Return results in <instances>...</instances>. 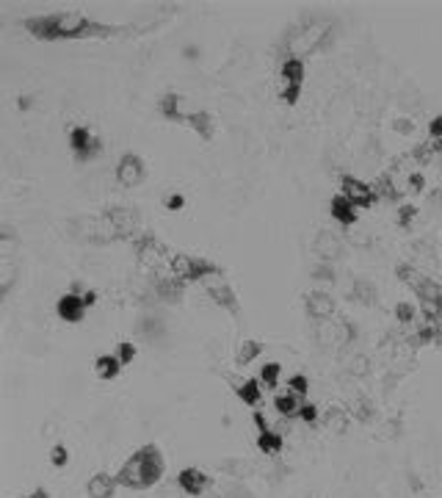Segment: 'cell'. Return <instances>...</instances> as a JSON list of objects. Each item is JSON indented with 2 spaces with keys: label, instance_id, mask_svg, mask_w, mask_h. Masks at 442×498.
<instances>
[{
  "label": "cell",
  "instance_id": "24",
  "mask_svg": "<svg viewBox=\"0 0 442 498\" xmlns=\"http://www.w3.org/2000/svg\"><path fill=\"white\" fill-rule=\"evenodd\" d=\"M279 377H282V366L279 363H265L260 366V385L265 390H274L279 385Z\"/></svg>",
  "mask_w": 442,
  "mask_h": 498
},
{
  "label": "cell",
  "instance_id": "11",
  "mask_svg": "<svg viewBox=\"0 0 442 498\" xmlns=\"http://www.w3.org/2000/svg\"><path fill=\"white\" fill-rule=\"evenodd\" d=\"M313 252H315V258H318L321 263H332V260H337V258L343 255V241H340L335 233L321 230V233L313 238Z\"/></svg>",
  "mask_w": 442,
  "mask_h": 498
},
{
  "label": "cell",
  "instance_id": "36",
  "mask_svg": "<svg viewBox=\"0 0 442 498\" xmlns=\"http://www.w3.org/2000/svg\"><path fill=\"white\" fill-rule=\"evenodd\" d=\"M393 130H395V133H401V136H412V133H415V122H412V119H406V116H401V119H395V122H393Z\"/></svg>",
  "mask_w": 442,
  "mask_h": 498
},
{
  "label": "cell",
  "instance_id": "35",
  "mask_svg": "<svg viewBox=\"0 0 442 498\" xmlns=\"http://www.w3.org/2000/svg\"><path fill=\"white\" fill-rule=\"evenodd\" d=\"M299 418H302L307 426H313V423L318 421V407H315V404H310V401H304V404H302V410H299Z\"/></svg>",
  "mask_w": 442,
  "mask_h": 498
},
{
  "label": "cell",
  "instance_id": "17",
  "mask_svg": "<svg viewBox=\"0 0 442 498\" xmlns=\"http://www.w3.org/2000/svg\"><path fill=\"white\" fill-rule=\"evenodd\" d=\"M185 125H188L202 141H210L213 133H216V122H213V116H210L207 111H191L188 119H185Z\"/></svg>",
  "mask_w": 442,
  "mask_h": 498
},
{
  "label": "cell",
  "instance_id": "42",
  "mask_svg": "<svg viewBox=\"0 0 442 498\" xmlns=\"http://www.w3.org/2000/svg\"><path fill=\"white\" fill-rule=\"evenodd\" d=\"M28 498H50V493H47V490H42V487H39V490H34V493H31V495H28Z\"/></svg>",
  "mask_w": 442,
  "mask_h": 498
},
{
  "label": "cell",
  "instance_id": "31",
  "mask_svg": "<svg viewBox=\"0 0 442 498\" xmlns=\"http://www.w3.org/2000/svg\"><path fill=\"white\" fill-rule=\"evenodd\" d=\"M135 354H138V349H135V343H133V340H122V343H119V351H116V358L122 360V366L133 363V360H135Z\"/></svg>",
  "mask_w": 442,
  "mask_h": 498
},
{
  "label": "cell",
  "instance_id": "39",
  "mask_svg": "<svg viewBox=\"0 0 442 498\" xmlns=\"http://www.w3.org/2000/svg\"><path fill=\"white\" fill-rule=\"evenodd\" d=\"M409 188H412V191H426V177H423L420 172H412V175H409Z\"/></svg>",
  "mask_w": 442,
  "mask_h": 498
},
{
  "label": "cell",
  "instance_id": "13",
  "mask_svg": "<svg viewBox=\"0 0 442 498\" xmlns=\"http://www.w3.org/2000/svg\"><path fill=\"white\" fill-rule=\"evenodd\" d=\"M304 308H307L310 319H315V321H326L335 316V299L324 291H310L304 297Z\"/></svg>",
  "mask_w": 442,
  "mask_h": 498
},
{
  "label": "cell",
  "instance_id": "30",
  "mask_svg": "<svg viewBox=\"0 0 442 498\" xmlns=\"http://www.w3.org/2000/svg\"><path fill=\"white\" fill-rule=\"evenodd\" d=\"M299 97H302V86H296V84H285L282 92H279V100L287 103V105H296Z\"/></svg>",
  "mask_w": 442,
  "mask_h": 498
},
{
  "label": "cell",
  "instance_id": "38",
  "mask_svg": "<svg viewBox=\"0 0 442 498\" xmlns=\"http://www.w3.org/2000/svg\"><path fill=\"white\" fill-rule=\"evenodd\" d=\"M428 136H431V141H439L442 138V116H434L428 122Z\"/></svg>",
  "mask_w": 442,
  "mask_h": 498
},
{
  "label": "cell",
  "instance_id": "41",
  "mask_svg": "<svg viewBox=\"0 0 442 498\" xmlns=\"http://www.w3.org/2000/svg\"><path fill=\"white\" fill-rule=\"evenodd\" d=\"M83 302H86V308H92V305H97V291H83Z\"/></svg>",
  "mask_w": 442,
  "mask_h": 498
},
{
  "label": "cell",
  "instance_id": "10",
  "mask_svg": "<svg viewBox=\"0 0 442 498\" xmlns=\"http://www.w3.org/2000/svg\"><path fill=\"white\" fill-rule=\"evenodd\" d=\"M177 487H180L185 495L199 498V495H205V493H207V487H210V476H207L205 471H199V468H183V471L177 473Z\"/></svg>",
  "mask_w": 442,
  "mask_h": 498
},
{
  "label": "cell",
  "instance_id": "28",
  "mask_svg": "<svg viewBox=\"0 0 442 498\" xmlns=\"http://www.w3.org/2000/svg\"><path fill=\"white\" fill-rule=\"evenodd\" d=\"M395 319H398L401 324H412V321L417 319V308L409 305V302H398V305H395Z\"/></svg>",
  "mask_w": 442,
  "mask_h": 498
},
{
  "label": "cell",
  "instance_id": "43",
  "mask_svg": "<svg viewBox=\"0 0 442 498\" xmlns=\"http://www.w3.org/2000/svg\"><path fill=\"white\" fill-rule=\"evenodd\" d=\"M431 150H434V155H442V138L439 141H431Z\"/></svg>",
  "mask_w": 442,
  "mask_h": 498
},
{
  "label": "cell",
  "instance_id": "9",
  "mask_svg": "<svg viewBox=\"0 0 442 498\" xmlns=\"http://www.w3.org/2000/svg\"><path fill=\"white\" fill-rule=\"evenodd\" d=\"M86 302H83V294H75V291H66V294H61L58 297V302H55V313H58V319L61 321H66V324H81L83 319H86Z\"/></svg>",
  "mask_w": 442,
  "mask_h": 498
},
{
  "label": "cell",
  "instance_id": "20",
  "mask_svg": "<svg viewBox=\"0 0 442 498\" xmlns=\"http://www.w3.org/2000/svg\"><path fill=\"white\" fill-rule=\"evenodd\" d=\"M302 396H296L293 390H287V393H279L276 399H274V410L282 415V418H293V415H299V410H302Z\"/></svg>",
  "mask_w": 442,
  "mask_h": 498
},
{
  "label": "cell",
  "instance_id": "33",
  "mask_svg": "<svg viewBox=\"0 0 442 498\" xmlns=\"http://www.w3.org/2000/svg\"><path fill=\"white\" fill-rule=\"evenodd\" d=\"M313 277H315L318 282H335V266H332V263H318V266L313 269Z\"/></svg>",
  "mask_w": 442,
  "mask_h": 498
},
{
  "label": "cell",
  "instance_id": "44",
  "mask_svg": "<svg viewBox=\"0 0 442 498\" xmlns=\"http://www.w3.org/2000/svg\"><path fill=\"white\" fill-rule=\"evenodd\" d=\"M20 108L28 111V108H31V97H23V100H20Z\"/></svg>",
  "mask_w": 442,
  "mask_h": 498
},
{
  "label": "cell",
  "instance_id": "22",
  "mask_svg": "<svg viewBox=\"0 0 442 498\" xmlns=\"http://www.w3.org/2000/svg\"><path fill=\"white\" fill-rule=\"evenodd\" d=\"M282 446H285L282 432L268 429V432H260V435H257V449H260L263 454H268V457H276V454L282 451Z\"/></svg>",
  "mask_w": 442,
  "mask_h": 498
},
{
  "label": "cell",
  "instance_id": "1",
  "mask_svg": "<svg viewBox=\"0 0 442 498\" xmlns=\"http://www.w3.org/2000/svg\"><path fill=\"white\" fill-rule=\"evenodd\" d=\"M23 28L42 42H58V39H108L119 28L97 23L81 12H55V14H42V17H28L23 20Z\"/></svg>",
  "mask_w": 442,
  "mask_h": 498
},
{
  "label": "cell",
  "instance_id": "6",
  "mask_svg": "<svg viewBox=\"0 0 442 498\" xmlns=\"http://www.w3.org/2000/svg\"><path fill=\"white\" fill-rule=\"evenodd\" d=\"M202 288H205V294L210 297V302H213L216 308L227 310V313H233V316H238V313H241L238 297H235L233 286H230V282L224 279V274H216V277L205 279V282H202Z\"/></svg>",
  "mask_w": 442,
  "mask_h": 498
},
{
  "label": "cell",
  "instance_id": "15",
  "mask_svg": "<svg viewBox=\"0 0 442 498\" xmlns=\"http://www.w3.org/2000/svg\"><path fill=\"white\" fill-rule=\"evenodd\" d=\"M116 487H119L116 476L94 473V476L89 479V484H86V493H89V498H114V495H116Z\"/></svg>",
  "mask_w": 442,
  "mask_h": 498
},
{
  "label": "cell",
  "instance_id": "5",
  "mask_svg": "<svg viewBox=\"0 0 442 498\" xmlns=\"http://www.w3.org/2000/svg\"><path fill=\"white\" fill-rule=\"evenodd\" d=\"M356 338V327L346 319H326V321H315V340L324 346H346Z\"/></svg>",
  "mask_w": 442,
  "mask_h": 498
},
{
  "label": "cell",
  "instance_id": "40",
  "mask_svg": "<svg viewBox=\"0 0 442 498\" xmlns=\"http://www.w3.org/2000/svg\"><path fill=\"white\" fill-rule=\"evenodd\" d=\"M367 241H371V238H367V236H365L362 230H351V244H359V247H367Z\"/></svg>",
  "mask_w": 442,
  "mask_h": 498
},
{
  "label": "cell",
  "instance_id": "16",
  "mask_svg": "<svg viewBox=\"0 0 442 498\" xmlns=\"http://www.w3.org/2000/svg\"><path fill=\"white\" fill-rule=\"evenodd\" d=\"M304 75H307L304 61H302V58H293V55H285V61H282V66H279V78H282V84H296V86H302V84H304Z\"/></svg>",
  "mask_w": 442,
  "mask_h": 498
},
{
  "label": "cell",
  "instance_id": "3",
  "mask_svg": "<svg viewBox=\"0 0 442 498\" xmlns=\"http://www.w3.org/2000/svg\"><path fill=\"white\" fill-rule=\"evenodd\" d=\"M329 36H332V23L321 20V17H310L290 28V34L285 36V50H287V55L304 61V55L318 53L329 42Z\"/></svg>",
  "mask_w": 442,
  "mask_h": 498
},
{
  "label": "cell",
  "instance_id": "27",
  "mask_svg": "<svg viewBox=\"0 0 442 498\" xmlns=\"http://www.w3.org/2000/svg\"><path fill=\"white\" fill-rule=\"evenodd\" d=\"M412 158H415L420 166H428V164H431V158H437V155H434V150H431V141H423V145H417V147L412 150Z\"/></svg>",
  "mask_w": 442,
  "mask_h": 498
},
{
  "label": "cell",
  "instance_id": "7",
  "mask_svg": "<svg viewBox=\"0 0 442 498\" xmlns=\"http://www.w3.org/2000/svg\"><path fill=\"white\" fill-rule=\"evenodd\" d=\"M146 177V164L141 155L135 153H125L119 161H116V183L125 186V188H135L141 186Z\"/></svg>",
  "mask_w": 442,
  "mask_h": 498
},
{
  "label": "cell",
  "instance_id": "32",
  "mask_svg": "<svg viewBox=\"0 0 442 498\" xmlns=\"http://www.w3.org/2000/svg\"><path fill=\"white\" fill-rule=\"evenodd\" d=\"M415 216H417L415 205H401V208H398V227L409 230V227H412V219H415Z\"/></svg>",
  "mask_w": 442,
  "mask_h": 498
},
{
  "label": "cell",
  "instance_id": "25",
  "mask_svg": "<svg viewBox=\"0 0 442 498\" xmlns=\"http://www.w3.org/2000/svg\"><path fill=\"white\" fill-rule=\"evenodd\" d=\"M326 426L332 432H346L348 429V415H346V410H340V407H329L326 410Z\"/></svg>",
  "mask_w": 442,
  "mask_h": 498
},
{
  "label": "cell",
  "instance_id": "4",
  "mask_svg": "<svg viewBox=\"0 0 442 498\" xmlns=\"http://www.w3.org/2000/svg\"><path fill=\"white\" fill-rule=\"evenodd\" d=\"M69 150H72V158H75L78 164H92L103 153V141L86 125H75L69 130Z\"/></svg>",
  "mask_w": 442,
  "mask_h": 498
},
{
  "label": "cell",
  "instance_id": "34",
  "mask_svg": "<svg viewBox=\"0 0 442 498\" xmlns=\"http://www.w3.org/2000/svg\"><path fill=\"white\" fill-rule=\"evenodd\" d=\"M50 462H53L55 468H64V465L69 462V449H66V446H61V443H58V446H53V449H50Z\"/></svg>",
  "mask_w": 442,
  "mask_h": 498
},
{
  "label": "cell",
  "instance_id": "37",
  "mask_svg": "<svg viewBox=\"0 0 442 498\" xmlns=\"http://www.w3.org/2000/svg\"><path fill=\"white\" fill-rule=\"evenodd\" d=\"M183 208H185V197H183L180 191H172V194L166 197V210H174V213H177V210H183Z\"/></svg>",
  "mask_w": 442,
  "mask_h": 498
},
{
  "label": "cell",
  "instance_id": "19",
  "mask_svg": "<svg viewBox=\"0 0 442 498\" xmlns=\"http://www.w3.org/2000/svg\"><path fill=\"white\" fill-rule=\"evenodd\" d=\"M379 299V294H376V286L371 279H354V286H351V302H356V305H374Z\"/></svg>",
  "mask_w": 442,
  "mask_h": 498
},
{
  "label": "cell",
  "instance_id": "2",
  "mask_svg": "<svg viewBox=\"0 0 442 498\" xmlns=\"http://www.w3.org/2000/svg\"><path fill=\"white\" fill-rule=\"evenodd\" d=\"M164 471H166L164 454L155 446H141L133 457L122 462V468L116 471V482L127 490H146L164 479Z\"/></svg>",
  "mask_w": 442,
  "mask_h": 498
},
{
  "label": "cell",
  "instance_id": "26",
  "mask_svg": "<svg viewBox=\"0 0 442 498\" xmlns=\"http://www.w3.org/2000/svg\"><path fill=\"white\" fill-rule=\"evenodd\" d=\"M287 390H293L296 396H302V399H304V396L310 393V379H307L304 374H293V377L287 379Z\"/></svg>",
  "mask_w": 442,
  "mask_h": 498
},
{
  "label": "cell",
  "instance_id": "18",
  "mask_svg": "<svg viewBox=\"0 0 442 498\" xmlns=\"http://www.w3.org/2000/svg\"><path fill=\"white\" fill-rule=\"evenodd\" d=\"M119 371H122V360L116 358V354H100V358L94 360V374L100 379H105V382L116 379Z\"/></svg>",
  "mask_w": 442,
  "mask_h": 498
},
{
  "label": "cell",
  "instance_id": "45",
  "mask_svg": "<svg viewBox=\"0 0 442 498\" xmlns=\"http://www.w3.org/2000/svg\"><path fill=\"white\" fill-rule=\"evenodd\" d=\"M199 498H224V495H199Z\"/></svg>",
  "mask_w": 442,
  "mask_h": 498
},
{
  "label": "cell",
  "instance_id": "12",
  "mask_svg": "<svg viewBox=\"0 0 442 498\" xmlns=\"http://www.w3.org/2000/svg\"><path fill=\"white\" fill-rule=\"evenodd\" d=\"M356 205L348 199V197H343V194H335L332 199H329V213H332V219L340 225V227H346V230H351L354 225H356Z\"/></svg>",
  "mask_w": 442,
  "mask_h": 498
},
{
  "label": "cell",
  "instance_id": "23",
  "mask_svg": "<svg viewBox=\"0 0 442 498\" xmlns=\"http://www.w3.org/2000/svg\"><path fill=\"white\" fill-rule=\"evenodd\" d=\"M263 354V343L260 340H244L241 346H238V354H235V366H249V363H255L257 358Z\"/></svg>",
  "mask_w": 442,
  "mask_h": 498
},
{
  "label": "cell",
  "instance_id": "21",
  "mask_svg": "<svg viewBox=\"0 0 442 498\" xmlns=\"http://www.w3.org/2000/svg\"><path fill=\"white\" fill-rule=\"evenodd\" d=\"M235 396H238L244 404L257 407L260 399H263V385H260V379H244V382H238V385H235Z\"/></svg>",
  "mask_w": 442,
  "mask_h": 498
},
{
  "label": "cell",
  "instance_id": "8",
  "mask_svg": "<svg viewBox=\"0 0 442 498\" xmlns=\"http://www.w3.org/2000/svg\"><path fill=\"white\" fill-rule=\"evenodd\" d=\"M340 194L348 197V199H351L356 208H362V210H365V208H374V202L379 199L371 183H365V180H359V177H354V175H343V177H340Z\"/></svg>",
  "mask_w": 442,
  "mask_h": 498
},
{
  "label": "cell",
  "instance_id": "29",
  "mask_svg": "<svg viewBox=\"0 0 442 498\" xmlns=\"http://www.w3.org/2000/svg\"><path fill=\"white\" fill-rule=\"evenodd\" d=\"M348 371H351L354 377H365L367 371H371V363H367L365 354H354V358L348 360Z\"/></svg>",
  "mask_w": 442,
  "mask_h": 498
},
{
  "label": "cell",
  "instance_id": "14",
  "mask_svg": "<svg viewBox=\"0 0 442 498\" xmlns=\"http://www.w3.org/2000/svg\"><path fill=\"white\" fill-rule=\"evenodd\" d=\"M158 111H161V116H166L169 122H185L188 114H191V111H185V100H183L180 95H174V92H169V95L161 97Z\"/></svg>",
  "mask_w": 442,
  "mask_h": 498
}]
</instances>
